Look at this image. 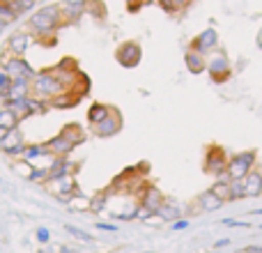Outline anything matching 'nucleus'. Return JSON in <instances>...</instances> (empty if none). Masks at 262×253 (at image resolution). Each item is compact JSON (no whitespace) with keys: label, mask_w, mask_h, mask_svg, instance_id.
Segmentation results:
<instances>
[{"label":"nucleus","mask_w":262,"mask_h":253,"mask_svg":"<svg viewBox=\"0 0 262 253\" xmlns=\"http://www.w3.org/2000/svg\"><path fill=\"white\" fill-rule=\"evenodd\" d=\"M60 134L62 136H67L69 140H72L74 145H81V143H85V131H83V126L81 124H76V122H69V124H64L62 129H60Z\"/></svg>","instance_id":"5701e85b"},{"label":"nucleus","mask_w":262,"mask_h":253,"mask_svg":"<svg viewBox=\"0 0 262 253\" xmlns=\"http://www.w3.org/2000/svg\"><path fill=\"white\" fill-rule=\"evenodd\" d=\"M198 205H200L203 212H216V209H221L226 203H223L221 198H216V196L207 189V191H203V194L198 196Z\"/></svg>","instance_id":"412c9836"},{"label":"nucleus","mask_w":262,"mask_h":253,"mask_svg":"<svg viewBox=\"0 0 262 253\" xmlns=\"http://www.w3.org/2000/svg\"><path fill=\"white\" fill-rule=\"evenodd\" d=\"M228 242H230V240H219L214 246H216V249H221V246H228Z\"/></svg>","instance_id":"79ce46f5"},{"label":"nucleus","mask_w":262,"mask_h":253,"mask_svg":"<svg viewBox=\"0 0 262 253\" xmlns=\"http://www.w3.org/2000/svg\"><path fill=\"white\" fill-rule=\"evenodd\" d=\"M159 217L163 219V221H180V217H182V212L175 207V205H170L166 200V205H163L161 209H159Z\"/></svg>","instance_id":"bb28decb"},{"label":"nucleus","mask_w":262,"mask_h":253,"mask_svg":"<svg viewBox=\"0 0 262 253\" xmlns=\"http://www.w3.org/2000/svg\"><path fill=\"white\" fill-rule=\"evenodd\" d=\"M28 180H30V182H39V184H46V182H49V168H39V171H37V168H32V173L28 175Z\"/></svg>","instance_id":"7c9ffc66"},{"label":"nucleus","mask_w":262,"mask_h":253,"mask_svg":"<svg viewBox=\"0 0 262 253\" xmlns=\"http://www.w3.org/2000/svg\"><path fill=\"white\" fill-rule=\"evenodd\" d=\"M72 171H74V163L67 157H53V161L49 166V182H55L64 175H72Z\"/></svg>","instance_id":"2eb2a0df"},{"label":"nucleus","mask_w":262,"mask_h":253,"mask_svg":"<svg viewBox=\"0 0 262 253\" xmlns=\"http://www.w3.org/2000/svg\"><path fill=\"white\" fill-rule=\"evenodd\" d=\"M111 111H113V106H108V104H101V101H95V104L88 109V122L92 124H99V122H104L106 118L111 115Z\"/></svg>","instance_id":"aec40b11"},{"label":"nucleus","mask_w":262,"mask_h":253,"mask_svg":"<svg viewBox=\"0 0 262 253\" xmlns=\"http://www.w3.org/2000/svg\"><path fill=\"white\" fill-rule=\"evenodd\" d=\"M5 134H7V131H5V129H3V126H0V138H3V136H5Z\"/></svg>","instance_id":"c03bdc74"},{"label":"nucleus","mask_w":262,"mask_h":253,"mask_svg":"<svg viewBox=\"0 0 262 253\" xmlns=\"http://www.w3.org/2000/svg\"><path fill=\"white\" fill-rule=\"evenodd\" d=\"M30 95H32V81H28V78L12 81L9 90L5 92V106H12V104H16V101L26 99V97H30Z\"/></svg>","instance_id":"f8f14e48"},{"label":"nucleus","mask_w":262,"mask_h":253,"mask_svg":"<svg viewBox=\"0 0 262 253\" xmlns=\"http://www.w3.org/2000/svg\"><path fill=\"white\" fill-rule=\"evenodd\" d=\"M115 60L120 62V67L134 69V67H138L140 60H143V51H140V46L136 44V41H124V44H120L118 51H115Z\"/></svg>","instance_id":"39448f33"},{"label":"nucleus","mask_w":262,"mask_h":253,"mask_svg":"<svg viewBox=\"0 0 262 253\" xmlns=\"http://www.w3.org/2000/svg\"><path fill=\"white\" fill-rule=\"evenodd\" d=\"M90 0H62V5H74V7H85Z\"/></svg>","instance_id":"4c0bfd02"},{"label":"nucleus","mask_w":262,"mask_h":253,"mask_svg":"<svg viewBox=\"0 0 262 253\" xmlns=\"http://www.w3.org/2000/svg\"><path fill=\"white\" fill-rule=\"evenodd\" d=\"M35 3H37V0H14L9 7L14 9V14H16V16H21L23 12H32V9H35Z\"/></svg>","instance_id":"cd10ccee"},{"label":"nucleus","mask_w":262,"mask_h":253,"mask_svg":"<svg viewBox=\"0 0 262 253\" xmlns=\"http://www.w3.org/2000/svg\"><path fill=\"white\" fill-rule=\"evenodd\" d=\"M5 28H7V26H5V23H3V21H0V32H3V30H5Z\"/></svg>","instance_id":"a18cd8bd"},{"label":"nucleus","mask_w":262,"mask_h":253,"mask_svg":"<svg viewBox=\"0 0 262 253\" xmlns=\"http://www.w3.org/2000/svg\"><path fill=\"white\" fill-rule=\"evenodd\" d=\"M104 205H106V196H104V194H97V198H92V200H90V207L95 209V212H99V209L104 207Z\"/></svg>","instance_id":"2f4dec72"},{"label":"nucleus","mask_w":262,"mask_h":253,"mask_svg":"<svg viewBox=\"0 0 262 253\" xmlns=\"http://www.w3.org/2000/svg\"><path fill=\"white\" fill-rule=\"evenodd\" d=\"M16 14H14V9L9 7V5H0V21L5 23V26H9V23L16 21Z\"/></svg>","instance_id":"c756f323"},{"label":"nucleus","mask_w":262,"mask_h":253,"mask_svg":"<svg viewBox=\"0 0 262 253\" xmlns=\"http://www.w3.org/2000/svg\"><path fill=\"white\" fill-rule=\"evenodd\" d=\"M216 46H219V32L214 30V28H205L200 35H195L193 39H191L189 49L207 55V53H212V51H216Z\"/></svg>","instance_id":"9d476101"},{"label":"nucleus","mask_w":262,"mask_h":253,"mask_svg":"<svg viewBox=\"0 0 262 253\" xmlns=\"http://www.w3.org/2000/svg\"><path fill=\"white\" fill-rule=\"evenodd\" d=\"M14 0H0V5H12Z\"/></svg>","instance_id":"37998d69"},{"label":"nucleus","mask_w":262,"mask_h":253,"mask_svg":"<svg viewBox=\"0 0 262 253\" xmlns=\"http://www.w3.org/2000/svg\"><path fill=\"white\" fill-rule=\"evenodd\" d=\"M262 191V171H251L244 177V198H258Z\"/></svg>","instance_id":"f3484780"},{"label":"nucleus","mask_w":262,"mask_h":253,"mask_svg":"<svg viewBox=\"0 0 262 253\" xmlns=\"http://www.w3.org/2000/svg\"><path fill=\"white\" fill-rule=\"evenodd\" d=\"M9 86H12V78H9L5 72H0V95L3 97H5V92L9 90Z\"/></svg>","instance_id":"473e14b6"},{"label":"nucleus","mask_w":262,"mask_h":253,"mask_svg":"<svg viewBox=\"0 0 262 253\" xmlns=\"http://www.w3.org/2000/svg\"><path fill=\"white\" fill-rule=\"evenodd\" d=\"M3 72L7 74L12 81H18V78H28V81H32V78L37 76L35 69H32L23 58H18V55H12L9 60H5Z\"/></svg>","instance_id":"423d86ee"},{"label":"nucleus","mask_w":262,"mask_h":253,"mask_svg":"<svg viewBox=\"0 0 262 253\" xmlns=\"http://www.w3.org/2000/svg\"><path fill=\"white\" fill-rule=\"evenodd\" d=\"M55 189H58V196L60 194H64V196L78 194L76 177H74V175H64V177H60V180H55Z\"/></svg>","instance_id":"b1692460"},{"label":"nucleus","mask_w":262,"mask_h":253,"mask_svg":"<svg viewBox=\"0 0 262 253\" xmlns=\"http://www.w3.org/2000/svg\"><path fill=\"white\" fill-rule=\"evenodd\" d=\"M184 65H186V69H189L191 74H203V72H207V58H205L203 53H198V51L186 49V53H184Z\"/></svg>","instance_id":"dca6fc26"},{"label":"nucleus","mask_w":262,"mask_h":253,"mask_svg":"<svg viewBox=\"0 0 262 253\" xmlns=\"http://www.w3.org/2000/svg\"><path fill=\"white\" fill-rule=\"evenodd\" d=\"M37 240L41 242V244H46V242L51 240V235H49V230H46V228H39V230H37Z\"/></svg>","instance_id":"f704fd0d"},{"label":"nucleus","mask_w":262,"mask_h":253,"mask_svg":"<svg viewBox=\"0 0 262 253\" xmlns=\"http://www.w3.org/2000/svg\"><path fill=\"white\" fill-rule=\"evenodd\" d=\"M258 161V150H244L228 161V180H244Z\"/></svg>","instance_id":"f03ea898"},{"label":"nucleus","mask_w":262,"mask_h":253,"mask_svg":"<svg viewBox=\"0 0 262 253\" xmlns=\"http://www.w3.org/2000/svg\"><path fill=\"white\" fill-rule=\"evenodd\" d=\"M184 228H189V221H182L180 219V221L172 223V230H184Z\"/></svg>","instance_id":"ea45409f"},{"label":"nucleus","mask_w":262,"mask_h":253,"mask_svg":"<svg viewBox=\"0 0 262 253\" xmlns=\"http://www.w3.org/2000/svg\"><path fill=\"white\" fill-rule=\"evenodd\" d=\"M67 230L72 233L74 237H78V240H83V242H92V237L90 235H85L83 230H78V228H74V226H67Z\"/></svg>","instance_id":"72a5a7b5"},{"label":"nucleus","mask_w":262,"mask_h":253,"mask_svg":"<svg viewBox=\"0 0 262 253\" xmlns=\"http://www.w3.org/2000/svg\"><path fill=\"white\" fill-rule=\"evenodd\" d=\"M64 90H67V86L58 78L53 67L41 69V72H37V76L32 78V97H37V99H41V101H51L53 97L62 95Z\"/></svg>","instance_id":"f257e3e1"},{"label":"nucleus","mask_w":262,"mask_h":253,"mask_svg":"<svg viewBox=\"0 0 262 253\" xmlns=\"http://www.w3.org/2000/svg\"><path fill=\"white\" fill-rule=\"evenodd\" d=\"M228 161L230 157L221 145H209L205 152V173L219 177V180H228Z\"/></svg>","instance_id":"7ed1b4c3"},{"label":"nucleus","mask_w":262,"mask_h":253,"mask_svg":"<svg viewBox=\"0 0 262 253\" xmlns=\"http://www.w3.org/2000/svg\"><path fill=\"white\" fill-rule=\"evenodd\" d=\"M51 157L49 150H46V145H26V152H23V161H32V159L37 157Z\"/></svg>","instance_id":"a878e982"},{"label":"nucleus","mask_w":262,"mask_h":253,"mask_svg":"<svg viewBox=\"0 0 262 253\" xmlns=\"http://www.w3.org/2000/svg\"><path fill=\"white\" fill-rule=\"evenodd\" d=\"M244 253H262V246H246V249H242Z\"/></svg>","instance_id":"a19ab883"},{"label":"nucleus","mask_w":262,"mask_h":253,"mask_svg":"<svg viewBox=\"0 0 262 253\" xmlns=\"http://www.w3.org/2000/svg\"><path fill=\"white\" fill-rule=\"evenodd\" d=\"M207 74L214 83H226L228 78L232 76V67H230V60L228 55L223 53L221 49L212 51V58L207 60Z\"/></svg>","instance_id":"20e7f679"},{"label":"nucleus","mask_w":262,"mask_h":253,"mask_svg":"<svg viewBox=\"0 0 262 253\" xmlns=\"http://www.w3.org/2000/svg\"><path fill=\"white\" fill-rule=\"evenodd\" d=\"M12 109L16 111V115H18V120H28V118H32V115H41L46 109H49V104L46 101H41V99H37V97H26V99H21V101H16V104H12Z\"/></svg>","instance_id":"1a4fd4ad"},{"label":"nucleus","mask_w":262,"mask_h":253,"mask_svg":"<svg viewBox=\"0 0 262 253\" xmlns=\"http://www.w3.org/2000/svg\"><path fill=\"white\" fill-rule=\"evenodd\" d=\"M97 228H99V230H111V233H118V226H113V223H97Z\"/></svg>","instance_id":"58836bf2"},{"label":"nucleus","mask_w":262,"mask_h":253,"mask_svg":"<svg viewBox=\"0 0 262 253\" xmlns=\"http://www.w3.org/2000/svg\"><path fill=\"white\" fill-rule=\"evenodd\" d=\"M0 150L9 157H18V154L26 152V140H23L21 129H9L7 134L0 138Z\"/></svg>","instance_id":"9b49d317"},{"label":"nucleus","mask_w":262,"mask_h":253,"mask_svg":"<svg viewBox=\"0 0 262 253\" xmlns=\"http://www.w3.org/2000/svg\"><path fill=\"white\" fill-rule=\"evenodd\" d=\"M28 46H30V35H28V32H14L7 41L9 53L18 55V58H23V53L28 51Z\"/></svg>","instance_id":"6ab92c4d"},{"label":"nucleus","mask_w":262,"mask_h":253,"mask_svg":"<svg viewBox=\"0 0 262 253\" xmlns=\"http://www.w3.org/2000/svg\"><path fill=\"white\" fill-rule=\"evenodd\" d=\"M46 150H49L51 157H69V154L76 150V145H74L67 136L58 134V136H53L51 140H46Z\"/></svg>","instance_id":"4468645a"},{"label":"nucleus","mask_w":262,"mask_h":253,"mask_svg":"<svg viewBox=\"0 0 262 253\" xmlns=\"http://www.w3.org/2000/svg\"><path fill=\"white\" fill-rule=\"evenodd\" d=\"M159 5H161V9L163 12H175V7H172V0H159Z\"/></svg>","instance_id":"e433bc0d"},{"label":"nucleus","mask_w":262,"mask_h":253,"mask_svg":"<svg viewBox=\"0 0 262 253\" xmlns=\"http://www.w3.org/2000/svg\"><path fill=\"white\" fill-rule=\"evenodd\" d=\"M260 196H262V191H260Z\"/></svg>","instance_id":"49530a36"},{"label":"nucleus","mask_w":262,"mask_h":253,"mask_svg":"<svg viewBox=\"0 0 262 253\" xmlns=\"http://www.w3.org/2000/svg\"><path fill=\"white\" fill-rule=\"evenodd\" d=\"M83 97L81 95H76L74 90H64L62 95H58V97H53V99L49 101V109H60V111H64V109H74V106H78V101H81Z\"/></svg>","instance_id":"a211bd4d"},{"label":"nucleus","mask_w":262,"mask_h":253,"mask_svg":"<svg viewBox=\"0 0 262 253\" xmlns=\"http://www.w3.org/2000/svg\"><path fill=\"white\" fill-rule=\"evenodd\" d=\"M28 26H30V30L37 32V37H39V39H44V37L53 35L55 28L60 26V21H58V18H53V16H49V14H44L39 9V12H35L30 18H28Z\"/></svg>","instance_id":"6e6552de"},{"label":"nucleus","mask_w":262,"mask_h":253,"mask_svg":"<svg viewBox=\"0 0 262 253\" xmlns=\"http://www.w3.org/2000/svg\"><path fill=\"white\" fill-rule=\"evenodd\" d=\"M209 191H212L216 198H221L223 203H230V198H232V194H230V180H216Z\"/></svg>","instance_id":"393cba45"},{"label":"nucleus","mask_w":262,"mask_h":253,"mask_svg":"<svg viewBox=\"0 0 262 253\" xmlns=\"http://www.w3.org/2000/svg\"><path fill=\"white\" fill-rule=\"evenodd\" d=\"M166 205V196L157 189V186H145L143 196H140V207H145L149 214H159V209Z\"/></svg>","instance_id":"ddd939ff"},{"label":"nucleus","mask_w":262,"mask_h":253,"mask_svg":"<svg viewBox=\"0 0 262 253\" xmlns=\"http://www.w3.org/2000/svg\"><path fill=\"white\" fill-rule=\"evenodd\" d=\"M189 5H191V0H172V7H175V12H180V9L189 7Z\"/></svg>","instance_id":"c9c22d12"},{"label":"nucleus","mask_w":262,"mask_h":253,"mask_svg":"<svg viewBox=\"0 0 262 253\" xmlns=\"http://www.w3.org/2000/svg\"><path fill=\"white\" fill-rule=\"evenodd\" d=\"M230 194H232L230 203L244 198V180H230Z\"/></svg>","instance_id":"c85d7f7f"},{"label":"nucleus","mask_w":262,"mask_h":253,"mask_svg":"<svg viewBox=\"0 0 262 253\" xmlns=\"http://www.w3.org/2000/svg\"><path fill=\"white\" fill-rule=\"evenodd\" d=\"M90 131L97 136V138H113L115 134H120V131H122V115H120V111L113 109V111H111V115L104 120V122L92 124Z\"/></svg>","instance_id":"0eeeda50"},{"label":"nucleus","mask_w":262,"mask_h":253,"mask_svg":"<svg viewBox=\"0 0 262 253\" xmlns=\"http://www.w3.org/2000/svg\"><path fill=\"white\" fill-rule=\"evenodd\" d=\"M18 124H21V120H18L16 111L12 106H3L0 109V126L5 131H9V129H18Z\"/></svg>","instance_id":"4be33fe9"}]
</instances>
